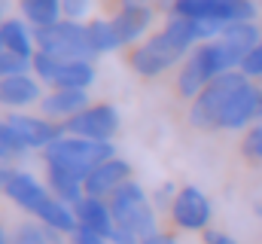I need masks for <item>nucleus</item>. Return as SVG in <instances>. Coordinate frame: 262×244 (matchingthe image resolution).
I'll list each match as a JSON object with an SVG mask.
<instances>
[{
    "mask_svg": "<svg viewBox=\"0 0 262 244\" xmlns=\"http://www.w3.org/2000/svg\"><path fill=\"white\" fill-rule=\"evenodd\" d=\"M223 28L226 25H216V22H195V18L171 15L156 37L131 49V70L140 76H162L174 64L186 61V55L195 46L216 40Z\"/></svg>",
    "mask_w": 262,
    "mask_h": 244,
    "instance_id": "obj_1",
    "label": "nucleus"
},
{
    "mask_svg": "<svg viewBox=\"0 0 262 244\" xmlns=\"http://www.w3.org/2000/svg\"><path fill=\"white\" fill-rule=\"evenodd\" d=\"M3 192L28 214H34L43 226L61 232V235H73L79 229L76 223V214H73V205H64L52 195L49 186L37 180L34 174L28 171H9L6 168V180H3Z\"/></svg>",
    "mask_w": 262,
    "mask_h": 244,
    "instance_id": "obj_2",
    "label": "nucleus"
},
{
    "mask_svg": "<svg viewBox=\"0 0 262 244\" xmlns=\"http://www.w3.org/2000/svg\"><path fill=\"white\" fill-rule=\"evenodd\" d=\"M241 67V58H235L220 40H210V43H201L195 46L186 61L180 64V73H177V89L183 98H195L204 86H210L216 76L223 73H232Z\"/></svg>",
    "mask_w": 262,
    "mask_h": 244,
    "instance_id": "obj_3",
    "label": "nucleus"
},
{
    "mask_svg": "<svg viewBox=\"0 0 262 244\" xmlns=\"http://www.w3.org/2000/svg\"><path fill=\"white\" fill-rule=\"evenodd\" d=\"M46 156V168H58L85 183V177L107 159L116 156L113 144H101V140H85V137H73V134H61L52 147L43 150Z\"/></svg>",
    "mask_w": 262,
    "mask_h": 244,
    "instance_id": "obj_4",
    "label": "nucleus"
},
{
    "mask_svg": "<svg viewBox=\"0 0 262 244\" xmlns=\"http://www.w3.org/2000/svg\"><path fill=\"white\" fill-rule=\"evenodd\" d=\"M37 34V49L49 52L55 58L64 61H95L98 52L92 49L89 40V22H73V18H61L58 25L40 28Z\"/></svg>",
    "mask_w": 262,
    "mask_h": 244,
    "instance_id": "obj_5",
    "label": "nucleus"
},
{
    "mask_svg": "<svg viewBox=\"0 0 262 244\" xmlns=\"http://www.w3.org/2000/svg\"><path fill=\"white\" fill-rule=\"evenodd\" d=\"M107 201H110V211H113V220H116L119 229L134 232L137 238H146V235L159 232L156 229V208H152V201L146 198L143 186L137 180L122 183Z\"/></svg>",
    "mask_w": 262,
    "mask_h": 244,
    "instance_id": "obj_6",
    "label": "nucleus"
},
{
    "mask_svg": "<svg viewBox=\"0 0 262 244\" xmlns=\"http://www.w3.org/2000/svg\"><path fill=\"white\" fill-rule=\"evenodd\" d=\"M247 83V76L241 70H232V73H223L216 76L210 86H204L192 98V107H189V119L195 128H220V119L226 113V107L232 104V98L238 95V89Z\"/></svg>",
    "mask_w": 262,
    "mask_h": 244,
    "instance_id": "obj_7",
    "label": "nucleus"
},
{
    "mask_svg": "<svg viewBox=\"0 0 262 244\" xmlns=\"http://www.w3.org/2000/svg\"><path fill=\"white\" fill-rule=\"evenodd\" d=\"M171 15L195 18V22H256V3L253 0H171Z\"/></svg>",
    "mask_w": 262,
    "mask_h": 244,
    "instance_id": "obj_8",
    "label": "nucleus"
},
{
    "mask_svg": "<svg viewBox=\"0 0 262 244\" xmlns=\"http://www.w3.org/2000/svg\"><path fill=\"white\" fill-rule=\"evenodd\" d=\"M34 76L49 89H89L95 83V61H64L49 52H34Z\"/></svg>",
    "mask_w": 262,
    "mask_h": 244,
    "instance_id": "obj_9",
    "label": "nucleus"
},
{
    "mask_svg": "<svg viewBox=\"0 0 262 244\" xmlns=\"http://www.w3.org/2000/svg\"><path fill=\"white\" fill-rule=\"evenodd\" d=\"M61 128H64V134H73V137L110 144L113 134L119 131V110L113 104H89L82 113L67 119Z\"/></svg>",
    "mask_w": 262,
    "mask_h": 244,
    "instance_id": "obj_10",
    "label": "nucleus"
},
{
    "mask_svg": "<svg viewBox=\"0 0 262 244\" xmlns=\"http://www.w3.org/2000/svg\"><path fill=\"white\" fill-rule=\"evenodd\" d=\"M210 198L198 189V186H183L177 189L174 201H171V220L186 229V232H204L210 223Z\"/></svg>",
    "mask_w": 262,
    "mask_h": 244,
    "instance_id": "obj_11",
    "label": "nucleus"
},
{
    "mask_svg": "<svg viewBox=\"0 0 262 244\" xmlns=\"http://www.w3.org/2000/svg\"><path fill=\"white\" fill-rule=\"evenodd\" d=\"M3 122L12 128V134L21 140V147H25V150H46V147H52V144L64 134V128H61L58 122L46 119V116L9 113Z\"/></svg>",
    "mask_w": 262,
    "mask_h": 244,
    "instance_id": "obj_12",
    "label": "nucleus"
},
{
    "mask_svg": "<svg viewBox=\"0 0 262 244\" xmlns=\"http://www.w3.org/2000/svg\"><path fill=\"white\" fill-rule=\"evenodd\" d=\"M131 180V165L125 159H119V156H113V159H107V162H101L89 177H85V195H95V198H110L122 183Z\"/></svg>",
    "mask_w": 262,
    "mask_h": 244,
    "instance_id": "obj_13",
    "label": "nucleus"
},
{
    "mask_svg": "<svg viewBox=\"0 0 262 244\" xmlns=\"http://www.w3.org/2000/svg\"><path fill=\"white\" fill-rule=\"evenodd\" d=\"M259 101H262V89L253 79H247L238 89V95L232 98V104L226 107L220 128H247L250 122H256L259 119Z\"/></svg>",
    "mask_w": 262,
    "mask_h": 244,
    "instance_id": "obj_14",
    "label": "nucleus"
},
{
    "mask_svg": "<svg viewBox=\"0 0 262 244\" xmlns=\"http://www.w3.org/2000/svg\"><path fill=\"white\" fill-rule=\"evenodd\" d=\"M73 214H76V223L89 232H98L101 238H113L116 232V220H113V211H110V201L107 198H95V195H82L76 205H73Z\"/></svg>",
    "mask_w": 262,
    "mask_h": 244,
    "instance_id": "obj_15",
    "label": "nucleus"
},
{
    "mask_svg": "<svg viewBox=\"0 0 262 244\" xmlns=\"http://www.w3.org/2000/svg\"><path fill=\"white\" fill-rule=\"evenodd\" d=\"M89 107V89H52L49 95H43L40 110L43 116L58 125H64L67 119H73L76 113H82Z\"/></svg>",
    "mask_w": 262,
    "mask_h": 244,
    "instance_id": "obj_16",
    "label": "nucleus"
},
{
    "mask_svg": "<svg viewBox=\"0 0 262 244\" xmlns=\"http://www.w3.org/2000/svg\"><path fill=\"white\" fill-rule=\"evenodd\" d=\"M152 18H156V15H152V6H149V3H140V6H119V12L110 18L119 46H131V43H137V40L149 31Z\"/></svg>",
    "mask_w": 262,
    "mask_h": 244,
    "instance_id": "obj_17",
    "label": "nucleus"
},
{
    "mask_svg": "<svg viewBox=\"0 0 262 244\" xmlns=\"http://www.w3.org/2000/svg\"><path fill=\"white\" fill-rule=\"evenodd\" d=\"M37 101H43V95H40V79H37L34 73L3 76V79H0V104H3V107L18 110V107L37 104Z\"/></svg>",
    "mask_w": 262,
    "mask_h": 244,
    "instance_id": "obj_18",
    "label": "nucleus"
},
{
    "mask_svg": "<svg viewBox=\"0 0 262 244\" xmlns=\"http://www.w3.org/2000/svg\"><path fill=\"white\" fill-rule=\"evenodd\" d=\"M235 58H247L256 46L262 43V31L256 22H232V25H226L223 28V34L216 37Z\"/></svg>",
    "mask_w": 262,
    "mask_h": 244,
    "instance_id": "obj_19",
    "label": "nucleus"
},
{
    "mask_svg": "<svg viewBox=\"0 0 262 244\" xmlns=\"http://www.w3.org/2000/svg\"><path fill=\"white\" fill-rule=\"evenodd\" d=\"M0 37H3L6 52H15L21 58H34V52H37V34H34V28L25 18L6 15L0 22Z\"/></svg>",
    "mask_w": 262,
    "mask_h": 244,
    "instance_id": "obj_20",
    "label": "nucleus"
},
{
    "mask_svg": "<svg viewBox=\"0 0 262 244\" xmlns=\"http://www.w3.org/2000/svg\"><path fill=\"white\" fill-rule=\"evenodd\" d=\"M18 12H21V18L34 31L49 28V25H58L64 18L61 0H18Z\"/></svg>",
    "mask_w": 262,
    "mask_h": 244,
    "instance_id": "obj_21",
    "label": "nucleus"
},
{
    "mask_svg": "<svg viewBox=\"0 0 262 244\" xmlns=\"http://www.w3.org/2000/svg\"><path fill=\"white\" fill-rule=\"evenodd\" d=\"M46 177H49V189H52V195H55L58 201H64V205H76V201L85 195L82 180H79V177H73V174H67V171L46 168Z\"/></svg>",
    "mask_w": 262,
    "mask_h": 244,
    "instance_id": "obj_22",
    "label": "nucleus"
},
{
    "mask_svg": "<svg viewBox=\"0 0 262 244\" xmlns=\"http://www.w3.org/2000/svg\"><path fill=\"white\" fill-rule=\"evenodd\" d=\"M89 40H92V49L98 55H107V52L122 49L119 40H116V31H113V22L110 18H89Z\"/></svg>",
    "mask_w": 262,
    "mask_h": 244,
    "instance_id": "obj_23",
    "label": "nucleus"
},
{
    "mask_svg": "<svg viewBox=\"0 0 262 244\" xmlns=\"http://www.w3.org/2000/svg\"><path fill=\"white\" fill-rule=\"evenodd\" d=\"M12 244H61V232L43 226L40 220L37 223H21L12 235Z\"/></svg>",
    "mask_w": 262,
    "mask_h": 244,
    "instance_id": "obj_24",
    "label": "nucleus"
},
{
    "mask_svg": "<svg viewBox=\"0 0 262 244\" xmlns=\"http://www.w3.org/2000/svg\"><path fill=\"white\" fill-rule=\"evenodd\" d=\"M21 73H34V61L3 49L0 52V79L3 76H21Z\"/></svg>",
    "mask_w": 262,
    "mask_h": 244,
    "instance_id": "obj_25",
    "label": "nucleus"
},
{
    "mask_svg": "<svg viewBox=\"0 0 262 244\" xmlns=\"http://www.w3.org/2000/svg\"><path fill=\"white\" fill-rule=\"evenodd\" d=\"M28 150L21 147V140L12 134V128L6 122H0V162H9V159H18L25 156Z\"/></svg>",
    "mask_w": 262,
    "mask_h": 244,
    "instance_id": "obj_26",
    "label": "nucleus"
},
{
    "mask_svg": "<svg viewBox=\"0 0 262 244\" xmlns=\"http://www.w3.org/2000/svg\"><path fill=\"white\" fill-rule=\"evenodd\" d=\"M247 79H262V43L247 55V58L241 61V67H238Z\"/></svg>",
    "mask_w": 262,
    "mask_h": 244,
    "instance_id": "obj_27",
    "label": "nucleus"
},
{
    "mask_svg": "<svg viewBox=\"0 0 262 244\" xmlns=\"http://www.w3.org/2000/svg\"><path fill=\"white\" fill-rule=\"evenodd\" d=\"M61 9H64V18L85 22V15L92 12V0H61Z\"/></svg>",
    "mask_w": 262,
    "mask_h": 244,
    "instance_id": "obj_28",
    "label": "nucleus"
},
{
    "mask_svg": "<svg viewBox=\"0 0 262 244\" xmlns=\"http://www.w3.org/2000/svg\"><path fill=\"white\" fill-rule=\"evenodd\" d=\"M259 150H262V122L247 131V137H244V156L247 159H259Z\"/></svg>",
    "mask_w": 262,
    "mask_h": 244,
    "instance_id": "obj_29",
    "label": "nucleus"
},
{
    "mask_svg": "<svg viewBox=\"0 0 262 244\" xmlns=\"http://www.w3.org/2000/svg\"><path fill=\"white\" fill-rule=\"evenodd\" d=\"M70 238H73V244H110L107 238H101L98 232H89V229H82V226H79Z\"/></svg>",
    "mask_w": 262,
    "mask_h": 244,
    "instance_id": "obj_30",
    "label": "nucleus"
},
{
    "mask_svg": "<svg viewBox=\"0 0 262 244\" xmlns=\"http://www.w3.org/2000/svg\"><path fill=\"white\" fill-rule=\"evenodd\" d=\"M204 244H238L232 235L220 232V229H204Z\"/></svg>",
    "mask_w": 262,
    "mask_h": 244,
    "instance_id": "obj_31",
    "label": "nucleus"
},
{
    "mask_svg": "<svg viewBox=\"0 0 262 244\" xmlns=\"http://www.w3.org/2000/svg\"><path fill=\"white\" fill-rule=\"evenodd\" d=\"M140 244H177L171 235H165V232H152V235H146V238H140Z\"/></svg>",
    "mask_w": 262,
    "mask_h": 244,
    "instance_id": "obj_32",
    "label": "nucleus"
},
{
    "mask_svg": "<svg viewBox=\"0 0 262 244\" xmlns=\"http://www.w3.org/2000/svg\"><path fill=\"white\" fill-rule=\"evenodd\" d=\"M140 3H149V0H119V6H140Z\"/></svg>",
    "mask_w": 262,
    "mask_h": 244,
    "instance_id": "obj_33",
    "label": "nucleus"
},
{
    "mask_svg": "<svg viewBox=\"0 0 262 244\" xmlns=\"http://www.w3.org/2000/svg\"><path fill=\"white\" fill-rule=\"evenodd\" d=\"M3 180H6V168H0V192H3Z\"/></svg>",
    "mask_w": 262,
    "mask_h": 244,
    "instance_id": "obj_34",
    "label": "nucleus"
},
{
    "mask_svg": "<svg viewBox=\"0 0 262 244\" xmlns=\"http://www.w3.org/2000/svg\"><path fill=\"white\" fill-rule=\"evenodd\" d=\"M0 244H9V241H6V232H3V226H0Z\"/></svg>",
    "mask_w": 262,
    "mask_h": 244,
    "instance_id": "obj_35",
    "label": "nucleus"
},
{
    "mask_svg": "<svg viewBox=\"0 0 262 244\" xmlns=\"http://www.w3.org/2000/svg\"><path fill=\"white\" fill-rule=\"evenodd\" d=\"M256 122H262V101H259V119H256Z\"/></svg>",
    "mask_w": 262,
    "mask_h": 244,
    "instance_id": "obj_36",
    "label": "nucleus"
},
{
    "mask_svg": "<svg viewBox=\"0 0 262 244\" xmlns=\"http://www.w3.org/2000/svg\"><path fill=\"white\" fill-rule=\"evenodd\" d=\"M3 49H6V46H3V37H0V52H3Z\"/></svg>",
    "mask_w": 262,
    "mask_h": 244,
    "instance_id": "obj_37",
    "label": "nucleus"
},
{
    "mask_svg": "<svg viewBox=\"0 0 262 244\" xmlns=\"http://www.w3.org/2000/svg\"><path fill=\"white\" fill-rule=\"evenodd\" d=\"M259 12H262V0H259Z\"/></svg>",
    "mask_w": 262,
    "mask_h": 244,
    "instance_id": "obj_38",
    "label": "nucleus"
},
{
    "mask_svg": "<svg viewBox=\"0 0 262 244\" xmlns=\"http://www.w3.org/2000/svg\"><path fill=\"white\" fill-rule=\"evenodd\" d=\"M3 18H6V15H0V22H3Z\"/></svg>",
    "mask_w": 262,
    "mask_h": 244,
    "instance_id": "obj_39",
    "label": "nucleus"
},
{
    "mask_svg": "<svg viewBox=\"0 0 262 244\" xmlns=\"http://www.w3.org/2000/svg\"><path fill=\"white\" fill-rule=\"evenodd\" d=\"M259 159H262V150H259Z\"/></svg>",
    "mask_w": 262,
    "mask_h": 244,
    "instance_id": "obj_40",
    "label": "nucleus"
}]
</instances>
